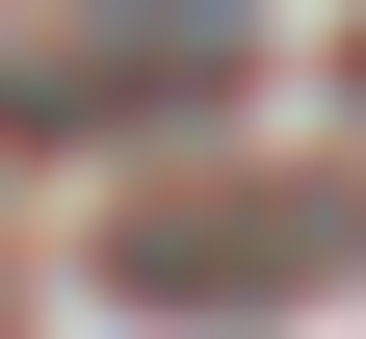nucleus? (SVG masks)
<instances>
[{
	"instance_id": "obj_1",
	"label": "nucleus",
	"mask_w": 366,
	"mask_h": 339,
	"mask_svg": "<svg viewBox=\"0 0 366 339\" xmlns=\"http://www.w3.org/2000/svg\"><path fill=\"white\" fill-rule=\"evenodd\" d=\"M340 261H366V209H340V183H131L105 313H157V339H288Z\"/></svg>"
},
{
	"instance_id": "obj_2",
	"label": "nucleus",
	"mask_w": 366,
	"mask_h": 339,
	"mask_svg": "<svg viewBox=\"0 0 366 339\" xmlns=\"http://www.w3.org/2000/svg\"><path fill=\"white\" fill-rule=\"evenodd\" d=\"M183 105H236V26H183V0H105L79 53H0V157H131Z\"/></svg>"
},
{
	"instance_id": "obj_3",
	"label": "nucleus",
	"mask_w": 366,
	"mask_h": 339,
	"mask_svg": "<svg viewBox=\"0 0 366 339\" xmlns=\"http://www.w3.org/2000/svg\"><path fill=\"white\" fill-rule=\"evenodd\" d=\"M183 26H236V0H183Z\"/></svg>"
}]
</instances>
